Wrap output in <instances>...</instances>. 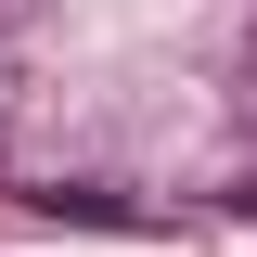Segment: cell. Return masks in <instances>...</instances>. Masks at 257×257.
<instances>
[]
</instances>
